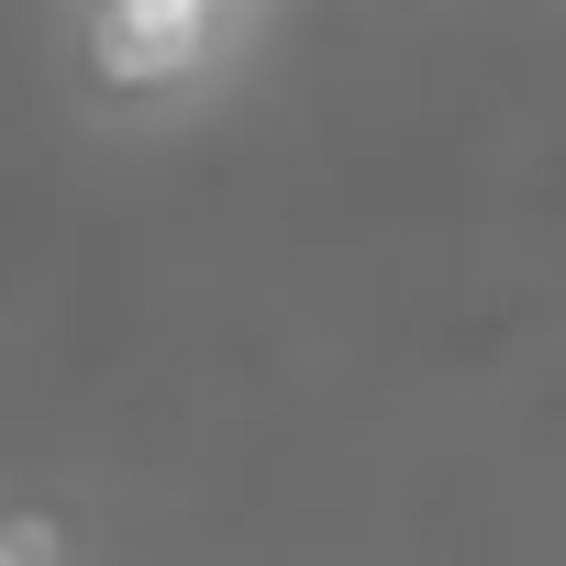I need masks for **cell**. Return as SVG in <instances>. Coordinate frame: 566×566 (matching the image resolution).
<instances>
[{"mask_svg":"<svg viewBox=\"0 0 566 566\" xmlns=\"http://www.w3.org/2000/svg\"><path fill=\"white\" fill-rule=\"evenodd\" d=\"M56 544H45V522H12V566H45Z\"/></svg>","mask_w":566,"mask_h":566,"instance_id":"2","label":"cell"},{"mask_svg":"<svg viewBox=\"0 0 566 566\" xmlns=\"http://www.w3.org/2000/svg\"><path fill=\"white\" fill-rule=\"evenodd\" d=\"M200 45H211V12H189V0H145V12L101 23V56L123 78H178V67H200Z\"/></svg>","mask_w":566,"mask_h":566,"instance_id":"1","label":"cell"}]
</instances>
